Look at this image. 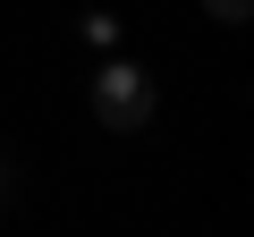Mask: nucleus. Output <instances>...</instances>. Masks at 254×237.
Segmentation results:
<instances>
[{"mask_svg": "<svg viewBox=\"0 0 254 237\" xmlns=\"http://www.w3.org/2000/svg\"><path fill=\"white\" fill-rule=\"evenodd\" d=\"M212 9H220V17H246V0H212Z\"/></svg>", "mask_w": 254, "mask_h": 237, "instance_id": "nucleus-2", "label": "nucleus"}, {"mask_svg": "<svg viewBox=\"0 0 254 237\" xmlns=\"http://www.w3.org/2000/svg\"><path fill=\"white\" fill-rule=\"evenodd\" d=\"M144 110H153V85H144L136 68H110V76H102V118H110V127H136Z\"/></svg>", "mask_w": 254, "mask_h": 237, "instance_id": "nucleus-1", "label": "nucleus"}]
</instances>
